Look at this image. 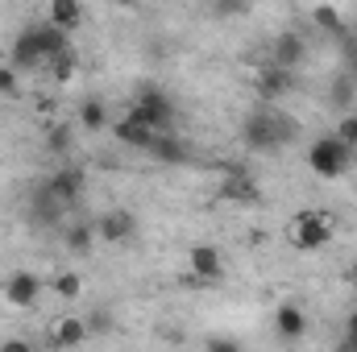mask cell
Listing matches in <instances>:
<instances>
[{
  "mask_svg": "<svg viewBox=\"0 0 357 352\" xmlns=\"http://www.w3.org/2000/svg\"><path fill=\"white\" fill-rule=\"evenodd\" d=\"M287 241H291L295 249H303V253L324 249V245L333 241V220H328V216H320V211H303V216H295V220H291Z\"/></svg>",
  "mask_w": 357,
  "mask_h": 352,
  "instance_id": "cell-4",
  "label": "cell"
},
{
  "mask_svg": "<svg viewBox=\"0 0 357 352\" xmlns=\"http://www.w3.org/2000/svg\"><path fill=\"white\" fill-rule=\"evenodd\" d=\"M142 125H150L154 133H167V129H175V104L167 99V91L162 88H137L133 95V108H129Z\"/></svg>",
  "mask_w": 357,
  "mask_h": 352,
  "instance_id": "cell-2",
  "label": "cell"
},
{
  "mask_svg": "<svg viewBox=\"0 0 357 352\" xmlns=\"http://www.w3.org/2000/svg\"><path fill=\"white\" fill-rule=\"evenodd\" d=\"M291 88H295V71H282L274 63L258 67V91H262V99H282Z\"/></svg>",
  "mask_w": 357,
  "mask_h": 352,
  "instance_id": "cell-12",
  "label": "cell"
},
{
  "mask_svg": "<svg viewBox=\"0 0 357 352\" xmlns=\"http://www.w3.org/2000/svg\"><path fill=\"white\" fill-rule=\"evenodd\" d=\"M0 352H33V349H29L25 340H4V344H0Z\"/></svg>",
  "mask_w": 357,
  "mask_h": 352,
  "instance_id": "cell-31",
  "label": "cell"
},
{
  "mask_svg": "<svg viewBox=\"0 0 357 352\" xmlns=\"http://www.w3.org/2000/svg\"><path fill=\"white\" fill-rule=\"evenodd\" d=\"M354 278H357V269H354Z\"/></svg>",
  "mask_w": 357,
  "mask_h": 352,
  "instance_id": "cell-33",
  "label": "cell"
},
{
  "mask_svg": "<svg viewBox=\"0 0 357 352\" xmlns=\"http://www.w3.org/2000/svg\"><path fill=\"white\" fill-rule=\"evenodd\" d=\"M274 332H278L282 340H291V344H295V340H303V336H307V315H303L295 303H282V307L274 311Z\"/></svg>",
  "mask_w": 357,
  "mask_h": 352,
  "instance_id": "cell-14",
  "label": "cell"
},
{
  "mask_svg": "<svg viewBox=\"0 0 357 352\" xmlns=\"http://www.w3.org/2000/svg\"><path fill=\"white\" fill-rule=\"evenodd\" d=\"M187 265H191V273H195L199 282H216V278L225 273V257H220L216 245H195V249L187 253Z\"/></svg>",
  "mask_w": 357,
  "mask_h": 352,
  "instance_id": "cell-11",
  "label": "cell"
},
{
  "mask_svg": "<svg viewBox=\"0 0 357 352\" xmlns=\"http://www.w3.org/2000/svg\"><path fill=\"white\" fill-rule=\"evenodd\" d=\"M208 352H241V344L229 340V336H212V340H208Z\"/></svg>",
  "mask_w": 357,
  "mask_h": 352,
  "instance_id": "cell-29",
  "label": "cell"
},
{
  "mask_svg": "<svg viewBox=\"0 0 357 352\" xmlns=\"http://www.w3.org/2000/svg\"><path fill=\"white\" fill-rule=\"evenodd\" d=\"M337 141L349 145V150H357V112H345V116L337 120Z\"/></svg>",
  "mask_w": 357,
  "mask_h": 352,
  "instance_id": "cell-26",
  "label": "cell"
},
{
  "mask_svg": "<svg viewBox=\"0 0 357 352\" xmlns=\"http://www.w3.org/2000/svg\"><path fill=\"white\" fill-rule=\"evenodd\" d=\"M4 298H8L13 307L29 311V307L42 298V278H38V273H29V269H17V273L4 282Z\"/></svg>",
  "mask_w": 357,
  "mask_h": 352,
  "instance_id": "cell-7",
  "label": "cell"
},
{
  "mask_svg": "<svg viewBox=\"0 0 357 352\" xmlns=\"http://www.w3.org/2000/svg\"><path fill=\"white\" fill-rule=\"evenodd\" d=\"M71 145H75V129H71V125H50V129H46V150H50V154L63 158V154H71Z\"/></svg>",
  "mask_w": 357,
  "mask_h": 352,
  "instance_id": "cell-21",
  "label": "cell"
},
{
  "mask_svg": "<svg viewBox=\"0 0 357 352\" xmlns=\"http://www.w3.org/2000/svg\"><path fill=\"white\" fill-rule=\"evenodd\" d=\"M150 154H154L162 166H183V162H191V150L178 141L175 133H158L154 145H150Z\"/></svg>",
  "mask_w": 357,
  "mask_h": 352,
  "instance_id": "cell-16",
  "label": "cell"
},
{
  "mask_svg": "<svg viewBox=\"0 0 357 352\" xmlns=\"http://www.w3.org/2000/svg\"><path fill=\"white\" fill-rule=\"evenodd\" d=\"M84 323H88V332L96 336V332H108V323H112V319H108V311H96V315L84 319Z\"/></svg>",
  "mask_w": 357,
  "mask_h": 352,
  "instance_id": "cell-30",
  "label": "cell"
},
{
  "mask_svg": "<svg viewBox=\"0 0 357 352\" xmlns=\"http://www.w3.org/2000/svg\"><path fill=\"white\" fill-rule=\"evenodd\" d=\"M63 241H67V249H71V253H79V257H84V253L91 249V241H96V228H91V224H71Z\"/></svg>",
  "mask_w": 357,
  "mask_h": 352,
  "instance_id": "cell-22",
  "label": "cell"
},
{
  "mask_svg": "<svg viewBox=\"0 0 357 352\" xmlns=\"http://www.w3.org/2000/svg\"><path fill=\"white\" fill-rule=\"evenodd\" d=\"M291 129H295V125H291L287 116L262 108V112H254V116L241 125V141H245L250 150H258V154H270V150H278V145L291 141Z\"/></svg>",
  "mask_w": 357,
  "mask_h": 352,
  "instance_id": "cell-1",
  "label": "cell"
},
{
  "mask_svg": "<svg viewBox=\"0 0 357 352\" xmlns=\"http://www.w3.org/2000/svg\"><path fill=\"white\" fill-rule=\"evenodd\" d=\"M220 170H225V199H233V203H245V207H254V203H262V186L254 182V175L245 170V166H237V162H220Z\"/></svg>",
  "mask_w": 357,
  "mask_h": 352,
  "instance_id": "cell-5",
  "label": "cell"
},
{
  "mask_svg": "<svg viewBox=\"0 0 357 352\" xmlns=\"http://www.w3.org/2000/svg\"><path fill=\"white\" fill-rule=\"evenodd\" d=\"M29 33H33V42H38V50H42V58H46V67L59 58V54H67L71 50V42H67V33L63 29H54V25H29Z\"/></svg>",
  "mask_w": 357,
  "mask_h": 352,
  "instance_id": "cell-15",
  "label": "cell"
},
{
  "mask_svg": "<svg viewBox=\"0 0 357 352\" xmlns=\"http://www.w3.org/2000/svg\"><path fill=\"white\" fill-rule=\"evenodd\" d=\"M79 125H84L88 133H100V129L108 125V108H104V104H100L96 95H91V99H84V104H79Z\"/></svg>",
  "mask_w": 357,
  "mask_h": 352,
  "instance_id": "cell-20",
  "label": "cell"
},
{
  "mask_svg": "<svg viewBox=\"0 0 357 352\" xmlns=\"http://www.w3.org/2000/svg\"><path fill=\"white\" fill-rule=\"evenodd\" d=\"M133 232H137V220H133V211H125V207L104 211V216H100V224H96V237H100V241H112V245L129 241Z\"/></svg>",
  "mask_w": 357,
  "mask_h": 352,
  "instance_id": "cell-9",
  "label": "cell"
},
{
  "mask_svg": "<svg viewBox=\"0 0 357 352\" xmlns=\"http://www.w3.org/2000/svg\"><path fill=\"white\" fill-rule=\"evenodd\" d=\"M345 340H349V344H357V311L345 319Z\"/></svg>",
  "mask_w": 357,
  "mask_h": 352,
  "instance_id": "cell-32",
  "label": "cell"
},
{
  "mask_svg": "<svg viewBox=\"0 0 357 352\" xmlns=\"http://www.w3.org/2000/svg\"><path fill=\"white\" fill-rule=\"evenodd\" d=\"M17 75L21 71H38V67H46V58H42V50H38V42H33V33L29 29H21L17 38H13V63H8Z\"/></svg>",
  "mask_w": 357,
  "mask_h": 352,
  "instance_id": "cell-13",
  "label": "cell"
},
{
  "mask_svg": "<svg viewBox=\"0 0 357 352\" xmlns=\"http://www.w3.org/2000/svg\"><path fill=\"white\" fill-rule=\"evenodd\" d=\"M112 137H116L121 145H129V150H142V154H150V145H154V137H158V133H154L150 125H142L133 112H125V116L112 125Z\"/></svg>",
  "mask_w": 357,
  "mask_h": 352,
  "instance_id": "cell-8",
  "label": "cell"
},
{
  "mask_svg": "<svg viewBox=\"0 0 357 352\" xmlns=\"http://www.w3.org/2000/svg\"><path fill=\"white\" fill-rule=\"evenodd\" d=\"M54 290H59L63 298H79V290H84V278H79L75 269H67V273H59V278H54Z\"/></svg>",
  "mask_w": 357,
  "mask_h": 352,
  "instance_id": "cell-25",
  "label": "cell"
},
{
  "mask_svg": "<svg viewBox=\"0 0 357 352\" xmlns=\"http://www.w3.org/2000/svg\"><path fill=\"white\" fill-rule=\"evenodd\" d=\"M29 211H33V220H38V224H54V220H59V211H63V203H54V199H50V191H46V186H38V191H33Z\"/></svg>",
  "mask_w": 357,
  "mask_h": 352,
  "instance_id": "cell-19",
  "label": "cell"
},
{
  "mask_svg": "<svg viewBox=\"0 0 357 352\" xmlns=\"http://www.w3.org/2000/svg\"><path fill=\"white\" fill-rule=\"evenodd\" d=\"M312 21L324 25V29H337V33L345 29V17H341L337 8H328V4H316V8H312Z\"/></svg>",
  "mask_w": 357,
  "mask_h": 352,
  "instance_id": "cell-24",
  "label": "cell"
},
{
  "mask_svg": "<svg viewBox=\"0 0 357 352\" xmlns=\"http://www.w3.org/2000/svg\"><path fill=\"white\" fill-rule=\"evenodd\" d=\"M75 67H79V58H75V50H67V54H59V58L50 63V75H54L59 83H71V75H75Z\"/></svg>",
  "mask_w": 357,
  "mask_h": 352,
  "instance_id": "cell-23",
  "label": "cell"
},
{
  "mask_svg": "<svg viewBox=\"0 0 357 352\" xmlns=\"http://www.w3.org/2000/svg\"><path fill=\"white\" fill-rule=\"evenodd\" d=\"M79 21H84V8H79L75 0H54L50 13H46V25H54V29H63V33L79 29Z\"/></svg>",
  "mask_w": 357,
  "mask_h": 352,
  "instance_id": "cell-18",
  "label": "cell"
},
{
  "mask_svg": "<svg viewBox=\"0 0 357 352\" xmlns=\"http://www.w3.org/2000/svg\"><path fill=\"white\" fill-rule=\"evenodd\" d=\"M349 162H354V150L341 145L337 137H320V141H312V150H307V166H312L316 178H341L349 170Z\"/></svg>",
  "mask_w": 357,
  "mask_h": 352,
  "instance_id": "cell-3",
  "label": "cell"
},
{
  "mask_svg": "<svg viewBox=\"0 0 357 352\" xmlns=\"http://www.w3.org/2000/svg\"><path fill=\"white\" fill-rule=\"evenodd\" d=\"M17 88H21V75L13 67H0V95H17Z\"/></svg>",
  "mask_w": 357,
  "mask_h": 352,
  "instance_id": "cell-28",
  "label": "cell"
},
{
  "mask_svg": "<svg viewBox=\"0 0 357 352\" xmlns=\"http://www.w3.org/2000/svg\"><path fill=\"white\" fill-rule=\"evenodd\" d=\"M303 54H307V46H303L299 33H278V38L270 42V63L282 67V71H295V67L303 63Z\"/></svg>",
  "mask_w": 357,
  "mask_h": 352,
  "instance_id": "cell-10",
  "label": "cell"
},
{
  "mask_svg": "<svg viewBox=\"0 0 357 352\" xmlns=\"http://www.w3.org/2000/svg\"><path fill=\"white\" fill-rule=\"evenodd\" d=\"M84 186H88L84 166H63L54 178H46V191H50V199H54V203H63V207H71V203L84 195Z\"/></svg>",
  "mask_w": 357,
  "mask_h": 352,
  "instance_id": "cell-6",
  "label": "cell"
},
{
  "mask_svg": "<svg viewBox=\"0 0 357 352\" xmlns=\"http://www.w3.org/2000/svg\"><path fill=\"white\" fill-rule=\"evenodd\" d=\"M354 91H357V83L349 79V75H337V83H333V104H337V108H345V104L354 99Z\"/></svg>",
  "mask_w": 357,
  "mask_h": 352,
  "instance_id": "cell-27",
  "label": "cell"
},
{
  "mask_svg": "<svg viewBox=\"0 0 357 352\" xmlns=\"http://www.w3.org/2000/svg\"><path fill=\"white\" fill-rule=\"evenodd\" d=\"M88 323L79 319V315H67V319H59V328H54V349H79L84 340H88Z\"/></svg>",
  "mask_w": 357,
  "mask_h": 352,
  "instance_id": "cell-17",
  "label": "cell"
}]
</instances>
